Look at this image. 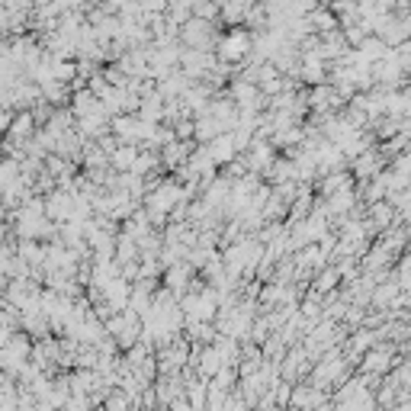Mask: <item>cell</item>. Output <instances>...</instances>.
Here are the masks:
<instances>
[{"mask_svg": "<svg viewBox=\"0 0 411 411\" xmlns=\"http://www.w3.org/2000/svg\"><path fill=\"white\" fill-rule=\"evenodd\" d=\"M109 411H126V399H113L109 401Z\"/></svg>", "mask_w": 411, "mask_h": 411, "instance_id": "3957f363", "label": "cell"}, {"mask_svg": "<svg viewBox=\"0 0 411 411\" xmlns=\"http://www.w3.org/2000/svg\"><path fill=\"white\" fill-rule=\"evenodd\" d=\"M190 405H193L196 411L206 408V386L203 382H193V386H190Z\"/></svg>", "mask_w": 411, "mask_h": 411, "instance_id": "6da1fadb", "label": "cell"}, {"mask_svg": "<svg viewBox=\"0 0 411 411\" xmlns=\"http://www.w3.org/2000/svg\"><path fill=\"white\" fill-rule=\"evenodd\" d=\"M363 370H366V373L389 370V357H382V353H370V357H366V363H363Z\"/></svg>", "mask_w": 411, "mask_h": 411, "instance_id": "7a4b0ae2", "label": "cell"}]
</instances>
